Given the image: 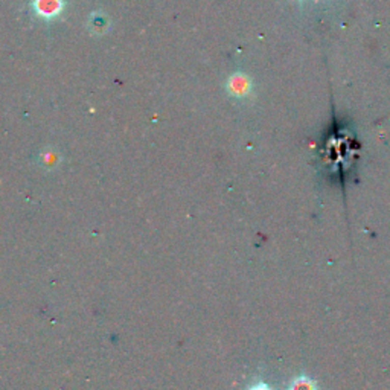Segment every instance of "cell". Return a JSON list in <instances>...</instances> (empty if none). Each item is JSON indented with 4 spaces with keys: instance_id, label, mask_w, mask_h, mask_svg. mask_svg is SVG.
Instances as JSON below:
<instances>
[{
    "instance_id": "cell-1",
    "label": "cell",
    "mask_w": 390,
    "mask_h": 390,
    "mask_svg": "<svg viewBox=\"0 0 390 390\" xmlns=\"http://www.w3.org/2000/svg\"><path fill=\"white\" fill-rule=\"evenodd\" d=\"M35 8L46 17L55 15L61 8V0H35Z\"/></svg>"
},
{
    "instance_id": "cell-2",
    "label": "cell",
    "mask_w": 390,
    "mask_h": 390,
    "mask_svg": "<svg viewBox=\"0 0 390 390\" xmlns=\"http://www.w3.org/2000/svg\"><path fill=\"white\" fill-rule=\"evenodd\" d=\"M290 390H317V386L310 377L300 375L290 384Z\"/></svg>"
},
{
    "instance_id": "cell-3",
    "label": "cell",
    "mask_w": 390,
    "mask_h": 390,
    "mask_svg": "<svg viewBox=\"0 0 390 390\" xmlns=\"http://www.w3.org/2000/svg\"><path fill=\"white\" fill-rule=\"evenodd\" d=\"M248 390H271V387H268L265 383H258V384H253Z\"/></svg>"
}]
</instances>
